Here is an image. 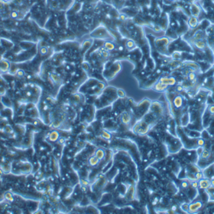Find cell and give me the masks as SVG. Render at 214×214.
I'll return each mask as SVG.
<instances>
[{"mask_svg":"<svg viewBox=\"0 0 214 214\" xmlns=\"http://www.w3.org/2000/svg\"><path fill=\"white\" fill-rule=\"evenodd\" d=\"M130 120H131V117H130V116L128 114V113H123L122 116V117H121V121H122V122L123 124H125V125H128V124H129L130 122Z\"/></svg>","mask_w":214,"mask_h":214,"instance_id":"2","label":"cell"},{"mask_svg":"<svg viewBox=\"0 0 214 214\" xmlns=\"http://www.w3.org/2000/svg\"><path fill=\"white\" fill-rule=\"evenodd\" d=\"M126 45H127V47L129 49V48H132L133 46H135V44H134V42L132 41V40H128V41L127 42V44H126Z\"/></svg>","mask_w":214,"mask_h":214,"instance_id":"13","label":"cell"},{"mask_svg":"<svg viewBox=\"0 0 214 214\" xmlns=\"http://www.w3.org/2000/svg\"><path fill=\"white\" fill-rule=\"evenodd\" d=\"M57 141H58V143L59 144H63L65 142V141H66V140H65L64 137H59Z\"/></svg>","mask_w":214,"mask_h":214,"instance_id":"16","label":"cell"},{"mask_svg":"<svg viewBox=\"0 0 214 214\" xmlns=\"http://www.w3.org/2000/svg\"><path fill=\"white\" fill-rule=\"evenodd\" d=\"M49 140L51 141H57V140H58V138L60 137V135H59V133L57 131V130H53V131H51V133L49 134Z\"/></svg>","mask_w":214,"mask_h":214,"instance_id":"1","label":"cell"},{"mask_svg":"<svg viewBox=\"0 0 214 214\" xmlns=\"http://www.w3.org/2000/svg\"><path fill=\"white\" fill-rule=\"evenodd\" d=\"M3 173H4V171H3V170L1 169V168H0V177H2Z\"/></svg>","mask_w":214,"mask_h":214,"instance_id":"17","label":"cell"},{"mask_svg":"<svg viewBox=\"0 0 214 214\" xmlns=\"http://www.w3.org/2000/svg\"><path fill=\"white\" fill-rule=\"evenodd\" d=\"M212 186L214 187V180H212Z\"/></svg>","mask_w":214,"mask_h":214,"instance_id":"19","label":"cell"},{"mask_svg":"<svg viewBox=\"0 0 214 214\" xmlns=\"http://www.w3.org/2000/svg\"><path fill=\"white\" fill-rule=\"evenodd\" d=\"M99 161H100L99 159L94 155V156L90 157V159H89V160H88V164L90 166H96V165L99 163Z\"/></svg>","mask_w":214,"mask_h":214,"instance_id":"3","label":"cell"},{"mask_svg":"<svg viewBox=\"0 0 214 214\" xmlns=\"http://www.w3.org/2000/svg\"><path fill=\"white\" fill-rule=\"evenodd\" d=\"M101 135H102V137L104 138V140H110V138H111V135H110V134L109 133V132L105 131V130H104V131L102 132V134H101Z\"/></svg>","mask_w":214,"mask_h":214,"instance_id":"8","label":"cell"},{"mask_svg":"<svg viewBox=\"0 0 214 214\" xmlns=\"http://www.w3.org/2000/svg\"><path fill=\"white\" fill-rule=\"evenodd\" d=\"M16 75L17 77H21V78H22V77H23L24 75H25V73H24V71L22 70V69H18L16 73Z\"/></svg>","mask_w":214,"mask_h":214,"instance_id":"10","label":"cell"},{"mask_svg":"<svg viewBox=\"0 0 214 214\" xmlns=\"http://www.w3.org/2000/svg\"><path fill=\"white\" fill-rule=\"evenodd\" d=\"M27 95H28V96H30V95H31V92H27Z\"/></svg>","mask_w":214,"mask_h":214,"instance_id":"18","label":"cell"},{"mask_svg":"<svg viewBox=\"0 0 214 214\" xmlns=\"http://www.w3.org/2000/svg\"><path fill=\"white\" fill-rule=\"evenodd\" d=\"M4 197L6 200H8L10 202H12V201L14 200V197H13V195H12L11 192H6L5 194H4Z\"/></svg>","mask_w":214,"mask_h":214,"instance_id":"7","label":"cell"},{"mask_svg":"<svg viewBox=\"0 0 214 214\" xmlns=\"http://www.w3.org/2000/svg\"><path fill=\"white\" fill-rule=\"evenodd\" d=\"M51 77L52 78V80H53L54 82H58V81H60V78H59V76H58V75H51Z\"/></svg>","mask_w":214,"mask_h":214,"instance_id":"12","label":"cell"},{"mask_svg":"<svg viewBox=\"0 0 214 214\" xmlns=\"http://www.w3.org/2000/svg\"><path fill=\"white\" fill-rule=\"evenodd\" d=\"M104 155H105V153H104V151L103 149H98L96 151V153H95V156H96L99 160L104 159Z\"/></svg>","mask_w":214,"mask_h":214,"instance_id":"6","label":"cell"},{"mask_svg":"<svg viewBox=\"0 0 214 214\" xmlns=\"http://www.w3.org/2000/svg\"><path fill=\"white\" fill-rule=\"evenodd\" d=\"M200 207H201V204L200 202H196L195 204H192L190 206H189V212H196Z\"/></svg>","mask_w":214,"mask_h":214,"instance_id":"5","label":"cell"},{"mask_svg":"<svg viewBox=\"0 0 214 214\" xmlns=\"http://www.w3.org/2000/svg\"><path fill=\"white\" fill-rule=\"evenodd\" d=\"M5 132L7 134H12L13 133V129L11 128L10 126H7V127L5 128Z\"/></svg>","mask_w":214,"mask_h":214,"instance_id":"14","label":"cell"},{"mask_svg":"<svg viewBox=\"0 0 214 214\" xmlns=\"http://www.w3.org/2000/svg\"><path fill=\"white\" fill-rule=\"evenodd\" d=\"M117 95L120 97V98H124V97H125V92H124V91L122 90V89H118Z\"/></svg>","mask_w":214,"mask_h":214,"instance_id":"11","label":"cell"},{"mask_svg":"<svg viewBox=\"0 0 214 214\" xmlns=\"http://www.w3.org/2000/svg\"><path fill=\"white\" fill-rule=\"evenodd\" d=\"M104 48H105L106 50H108V51H110V50L114 49V45L112 43H110V42H106V43L104 44Z\"/></svg>","mask_w":214,"mask_h":214,"instance_id":"9","label":"cell"},{"mask_svg":"<svg viewBox=\"0 0 214 214\" xmlns=\"http://www.w3.org/2000/svg\"><path fill=\"white\" fill-rule=\"evenodd\" d=\"M40 53H41L42 55H45L46 53H47V48L46 47H42L40 49Z\"/></svg>","mask_w":214,"mask_h":214,"instance_id":"15","label":"cell"},{"mask_svg":"<svg viewBox=\"0 0 214 214\" xmlns=\"http://www.w3.org/2000/svg\"><path fill=\"white\" fill-rule=\"evenodd\" d=\"M211 186V183L209 180H207V179H203V180H201V181L200 182V188H201V189H208L209 187Z\"/></svg>","mask_w":214,"mask_h":214,"instance_id":"4","label":"cell"}]
</instances>
